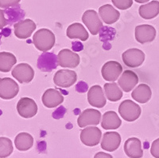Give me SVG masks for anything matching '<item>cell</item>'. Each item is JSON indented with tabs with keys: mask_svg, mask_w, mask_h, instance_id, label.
Listing matches in <instances>:
<instances>
[{
	"mask_svg": "<svg viewBox=\"0 0 159 158\" xmlns=\"http://www.w3.org/2000/svg\"><path fill=\"white\" fill-rule=\"evenodd\" d=\"M56 58L52 53H46L41 55L38 59V66L42 71H50L57 67Z\"/></svg>",
	"mask_w": 159,
	"mask_h": 158,
	"instance_id": "cell-26",
	"label": "cell"
},
{
	"mask_svg": "<svg viewBox=\"0 0 159 158\" xmlns=\"http://www.w3.org/2000/svg\"><path fill=\"white\" fill-rule=\"evenodd\" d=\"M119 113L125 121L129 122H134L140 117L141 107L131 100H125L119 105Z\"/></svg>",
	"mask_w": 159,
	"mask_h": 158,
	"instance_id": "cell-2",
	"label": "cell"
},
{
	"mask_svg": "<svg viewBox=\"0 0 159 158\" xmlns=\"http://www.w3.org/2000/svg\"><path fill=\"white\" fill-rule=\"evenodd\" d=\"M123 149L126 155L130 158H142L143 156L141 141L137 137L127 139L124 143Z\"/></svg>",
	"mask_w": 159,
	"mask_h": 158,
	"instance_id": "cell-16",
	"label": "cell"
},
{
	"mask_svg": "<svg viewBox=\"0 0 159 158\" xmlns=\"http://www.w3.org/2000/svg\"><path fill=\"white\" fill-rule=\"evenodd\" d=\"M99 15L106 24H113L119 20L120 13L110 4H105L99 8Z\"/></svg>",
	"mask_w": 159,
	"mask_h": 158,
	"instance_id": "cell-20",
	"label": "cell"
},
{
	"mask_svg": "<svg viewBox=\"0 0 159 158\" xmlns=\"http://www.w3.org/2000/svg\"><path fill=\"white\" fill-rule=\"evenodd\" d=\"M82 21L92 35H96L103 27V22L94 10H88L84 13Z\"/></svg>",
	"mask_w": 159,
	"mask_h": 158,
	"instance_id": "cell-7",
	"label": "cell"
},
{
	"mask_svg": "<svg viewBox=\"0 0 159 158\" xmlns=\"http://www.w3.org/2000/svg\"><path fill=\"white\" fill-rule=\"evenodd\" d=\"M134 1L138 3H144V2H147L150 0H134Z\"/></svg>",
	"mask_w": 159,
	"mask_h": 158,
	"instance_id": "cell-34",
	"label": "cell"
},
{
	"mask_svg": "<svg viewBox=\"0 0 159 158\" xmlns=\"http://www.w3.org/2000/svg\"><path fill=\"white\" fill-rule=\"evenodd\" d=\"M151 155L155 158H159V138L154 141L150 148Z\"/></svg>",
	"mask_w": 159,
	"mask_h": 158,
	"instance_id": "cell-32",
	"label": "cell"
},
{
	"mask_svg": "<svg viewBox=\"0 0 159 158\" xmlns=\"http://www.w3.org/2000/svg\"><path fill=\"white\" fill-rule=\"evenodd\" d=\"M55 41L54 34L46 28L38 30L33 36V43L38 50L42 52L50 50L54 45Z\"/></svg>",
	"mask_w": 159,
	"mask_h": 158,
	"instance_id": "cell-1",
	"label": "cell"
},
{
	"mask_svg": "<svg viewBox=\"0 0 159 158\" xmlns=\"http://www.w3.org/2000/svg\"><path fill=\"white\" fill-rule=\"evenodd\" d=\"M122 124L121 119L114 111H107L102 117L101 126L105 130L117 129Z\"/></svg>",
	"mask_w": 159,
	"mask_h": 158,
	"instance_id": "cell-22",
	"label": "cell"
},
{
	"mask_svg": "<svg viewBox=\"0 0 159 158\" xmlns=\"http://www.w3.org/2000/svg\"><path fill=\"white\" fill-rule=\"evenodd\" d=\"M19 86L15 80L10 78L0 79V98L3 100H11L18 95Z\"/></svg>",
	"mask_w": 159,
	"mask_h": 158,
	"instance_id": "cell-4",
	"label": "cell"
},
{
	"mask_svg": "<svg viewBox=\"0 0 159 158\" xmlns=\"http://www.w3.org/2000/svg\"><path fill=\"white\" fill-rule=\"evenodd\" d=\"M157 31L155 28L151 25L143 24L137 26L135 27V39L139 43L144 44L151 42L155 39Z\"/></svg>",
	"mask_w": 159,
	"mask_h": 158,
	"instance_id": "cell-12",
	"label": "cell"
},
{
	"mask_svg": "<svg viewBox=\"0 0 159 158\" xmlns=\"http://www.w3.org/2000/svg\"><path fill=\"white\" fill-rule=\"evenodd\" d=\"M13 145L9 138L0 137V157L6 158L13 153Z\"/></svg>",
	"mask_w": 159,
	"mask_h": 158,
	"instance_id": "cell-29",
	"label": "cell"
},
{
	"mask_svg": "<svg viewBox=\"0 0 159 158\" xmlns=\"http://www.w3.org/2000/svg\"><path fill=\"white\" fill-rule=\"evenodd\" d=\"M88 101L91 105L96 108H103L107 103L103 89L98 85H93L89 89L88 92Z\"/></svg>",
	"mask_w": 159,
	"mask_h": 158,
	"instance_id": "cell-17",
	"label": "cell"
},
{
	"mask_svg": "<svg viewBox=\"0 0 159 158\" xmlns=\"http://www.w3.org/2000/svg\"><path fill=\"white\" fill-rule=\"evenodd\" d=\"M15 144L19 151H27L34 145V138L28 133H20L15 137Z\"/></svg>",
	"mask_w": 159,
	"mask_h": 158,
	"instance_id": "cell-25",
	"label": "cell"
},
{
	"mask_svg": "<svg viewBox=\"0 0 159 158\" xmlns=\"http://www.w3.org/2000/svg\"><path fill=\"white\" fill-rule=\"evenodd\" d=\"M139 15L144 19H152L159 14V2L151 1L149 3L142 5L139 9Z\"/></svg>",
	"mask_w": 159,
	"mask_h": 158,
	"instance_id": "cell-24",
	"label": "cell"
},
{
	"mask_svg": "<svg viewBox=\"0 0 159 158\" xmlns=\"http://www.w3.org/2000/svg\"><path fill=\"white\" fill-rule=\"evenodd\" d=\"M76 73L70 69H60L53 77L54 84L61 88L70 87L76 83Z\"/></svg>",
	"mask_w": 159,
	"mask_h": 158,
	"instance_id": "cell-5",
	"label": "cell"
},
{
	"mask_svg": "<svg viewBox=\"0 0 159 158\" xmlns=\"http://www.w3.org/2000/svg\"><path fill=\"white\" fill-rule=\"evenodd\" d=\"M66 35L71 39L78 38L81 41H87L89 35L82 24L75 22L69 26L66 31Z\"/></svg>",
	"mask_w": 159,
	"mask_h": 158,
	"instance_id": "cell-23",
	"label": "cell"
},
{
	"mask_svg": "<svg viewBox=\"0 0 159 158\" xmlns=\"http://www.w3.org/2000/svg\"><path fill=\"white\" fill-rule=\"evenodd\" d=\"M122 58L124 64L130 68L139 67L145 61V54L141 50L131 48L123 53Z\"/></svg>",
	"mask_w": 159,
	"mask_h": 158,
	"instance_id": "cell-3",
	"label": "cell"
},
{
	"mask_svg": "<svg viewBox=\"0 0 159 158\" xmlns=\"http://www.w3.org/2000/svg\"><path fill=\"white\" fill-rule=\"evenodd\" d=\"M139 82V77L131 70H124L118 80V84L124 92L128 93L134 89Z\"/></svg>",
	"mask_w": 159,
	"mask_h": 158,
	"instance_id": "cell-18",
	"label": "cell"
},
{
	"mask_svg": "<svg viewBox=\"0 0 159 158\" xmlns=\"http://www.w3.org/2000/svg\"><path fill=\"white\" fill-rule=\"evenodd\" d=\"M121 136L117 132H107L103 134L101 148L107 152H114L120 146Z\"/></svg>",
	"mask_w": 159,
	"mask_h": 158,
	"instance_id": "cell-19",
	"label": "cell"
},
{
	"mask_svg": "<svg viewBox=\"0 0 159 158\" xmlns=\"http://www.w3.org/2000/svg\"><path fill=\"white\" fill-rule=\"evenodd\" d=\"M152 96L151 89L147 84H140L131 93L132 98L139 103L144 104L150 100Z\"/></svg>",
	"mask_w": 159,
	"mask_h": 158,
	"instance_id": "cell-21",
	"label": "cell"
},
{
	"mask_svg": "<svg viewBox=\"0 0 159 158\" xmlns=\"http://www.w3.org/2000/svg\"><path fill=\"white\" fill-rule=\"evenodd\" d=\"M21 0H0V7L1 8H9L18 5Z\"/></svg>",
	"mask_w": 159,
	"mask_h": 158,
	"instance_id": "cell-31",
	"label": "cell"
},
{
	"mask_svg": "<svg viewBox=\"0 0 159 158\" xmlns=\"http://www.w3.org/2000/svg\"><path fill=\"white\" fill-rule=\"evenodd\" d=\"M101 118V113L96 109H86L77 118L79 127L84 128L88 126H97Z\"/></svg>",
	"mask_w": 159,
	"mask_h": 158,
	"instance_id": "cell-10",
	"label": "cell"
},
{
	"mask_svg": "<svg viewBox=\"0 0 159 158\" xmlns=\"http://www.w3.org/2000/svg\"><path fill=\"white\" fill-rule=\"evenodd\" d=\"M42 103L45 107L54 108L64 102V96L56 89H48L45 91L42 98Z\"/></svg>",
	"mask_w": 159,
	"mask_h": 158,
	"instance_id": "cell-15",
	"label": "cell"
},
{
	"mask_svg": "<svg viewBox=\"0 0 159 158\" xmlns=\"http://www.w3.org/2000/svg\"><path fill=\"white\" fill-rule=\"evenodd\" d=\"M113 5L119 10H127L133 5V0H111Z\"/></svg>",
	"mask_w": 159,
	"mask_h": 158,
	"instance_id": "cell-30",
	"label": "cell"
},
{
	"mask_svg": "<svg viewBox=\"0 0 159 158\" xmlns=\"http://www.w3.org/2000/svg\"><path fill=\"white\" fill-rule=\"evenodd\" d=\"M123 72V66L116 61H109L103 65L101 74L103 79L108 82H116Z\"/></svg>",
	"mask_w": 159,
	"mask_h": 158,
	"instance_id": "cell-13",
	"label": "cell"
},
{
	"mask_svg": "<svg viewBox=\"0 0 159 158\" xmlns=\"http://www.w3.org/2000/svg\"><path fill=\"white\" fill-rule=\"evenodd\" d=\"M103 88H104L106 97L111 102H118L123 97V92H122L121 89L115 82L105 83Z\"/></svg>",
	"mask_w": 159,
	"mask_h": 158,
	"instance_id": "cell-28",
	"label": "cell"
},
{
	"mask_svg": "<svg viewBox=\"0 0 159 158\" xmlns=\"http://www.w3.org/2000/svg\"><path fill=\"white\" fill-rule=\"evenodd\" d=\"M101 136V130L99 128L96 126H90L82 129L80 137L84 145L89 147H93L99 143Z\"/></svg>",
	"mask_w": 159,
	"mask_h": 158,
	"instance_id": "cell-6",
	"label": "cell"
},
{
	"mask_svg": "<svg viewBox=\"0 0 159 158\" xmlns=\"http://www.w3.org/2000/svg\"><path fill=\"white\" fill-rule=\"evenodd\" d=\"M17 58L15 55L8 52L0 53V71L2 73H7L12 66L16 64Z\"/></svg>",
	"mask_w": 159,
	"mask_h": 158,
	"instance_id": "cell-27",
	"label": "cell"
},
{
	"mask_svg": "<svg viewBox=\"0 0 159 158\" xmlns=\"http://www.w3.org/2000/svg\"><path fill=\"white\" fill-rule=\"evenodd\" d=\"M36 27L35 22L31 19L21 20L14 25L15 35L20 39H26L31 36Z\"/></svg>",
	"mask_w": 159,
	"mask_h": 158,
	"instance_id": "cell-14",
	"label": "cell"
},
{
	"mask_svg": "<svg viewBox=\"0 0 159 158\" xmlns=\"http://www.w3.org/2000/svg\"><path fill=\"white\" fill-rule=\"evenodd\" d=\"M94 158H113L111 155L108 154V153H103V152H99L95 155Z\"/></svg>",
	"mask_w": 159,
	"mask_h": 158,
	"instance_id": "cell-33",
	"label": "cell"
},
{
	"mask_svg": "<svg viewBox=\"0 0 159 158\" xmlns=\"http://www.w3.org/2000/svg\"><path fill=\"white\" fill-rule=\"evenodd\" d=\"M17 110L22 117L31 118L38 113V105L32 98H22L17 104Z\"/></svg>",
	"mask_w": 159,
	"mask_h": 158,
	"instance_id": "cell-11",
	"label": "cell"
},
{
	"mask_svg": "<svg viewBox=\"0 0 159 158\" xmlns=\"http://www.w3.org/2000/svg\"><path fill=\"white\" fill-rule=\"evenodd\" d=\"M80 62L78 54L69 49H63L58 53L57 63L64 68H76Z\"/></svg>",
	"mask_w": 159,
	"mask_h": 158,
	"instance_id": "cell-9",
	"label": "cell"
},
{
	"mask_svg": "<svg viewBox=\"0 0 159 158\" xmlns=\"http://www.w3.org/2000/svg\"><path fill=\"white\" fill-rule=\"evenodd\" d=\"M11 74L20 83H30L34 79V70L27 63H20L12 69Z\"/></svg>",
	"mask_w": 159,
	"mask_h": 158,
	"instance_id": "cell-8",
	"label": "cell"
}]
</instances>
